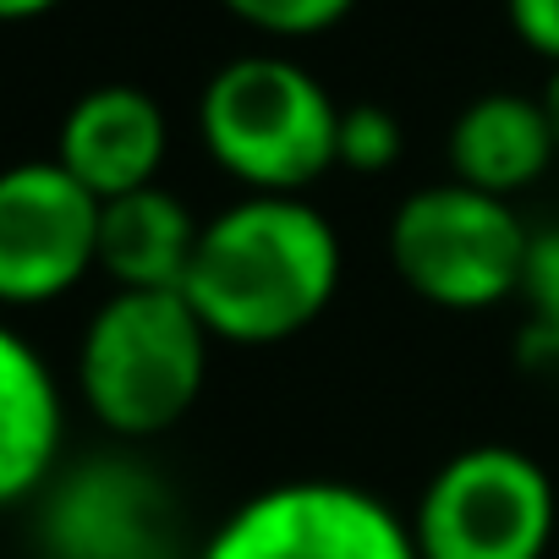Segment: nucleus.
I'll return each instance as SVG.
<instances>
[{"mask_svg":"<svg viewBox=\"0 0 559 559\" xmlns=\"http://www.w3.org/2000/svg\"><path fill=\"white\" fill-rule=\"evenodd\" d=\"M219 7L258 34L313 39V34H330L335 23H346L357 0H219Z\"/></svg>","mask_w":559,"mask_h":559,"instance_id":"obj_14","label":"nucleus"},{"mask_svg":"<svg viewBox=\"0 0 559 559\" xmlns=\"http://www.w3.org/2000/svg\"><path fill=\"white\" fill-rule=\"evenodd\" d=\"M99 269V198L56 159L0 170V308H45Z\"/></svg>","mask_w":559,"mask_h":559,"instance_id":"obj_8","label":"nucleus"},{"mask_svg":"<svg viewBox=\"0 0 559 559\" xmlns=\"http://www.w3.org/2000/svg\"><path fill=\"white\" fill-rule=\"evenodd\" d=\"M45 559H181L176 493L132 455H88L39 493Z\"/></svg>","mask_w":559,"mask_h":559,"instance_id":"obj_7","label":"nucleus"},{"mask_svg":"<svg viewBox=\"0 0 559 559\" xmlns=\"http://www.w3.org/2000/svg\"><path fill=\"white\" fill-rule=\"evenodd\" d=\"M543 110H548V121H554V138H559V67H554L548 88H543Z\"/></svg>","mask_w":559,"mask_h":559,"instance_id":"obj_19","label":"nucleus"},{"mask_svg":"<svg viewBox=\"0 0 559 559\" xmlns=\"http://www.w3.org/2000/svg\"><path fill=\"white\" fill-rule=\"evenodd\" d=\"M67 401L28 335L0 324V510L28 504L61 472Z\"/></svg>","mask_w":559,"mask_h":559,"instance_id":"obj_10","label":"nucleus"},{"mask_svg":"<svg viewBox=\"0 0 559 559\" xmlns=\"http://www.w3.org/2000/svg\"><path fill=\"white\" fill-rule=\"evenodd\" d=\"M559 138L554 121L543 110V99L526 94H477L455 127H450V170L461 187H477L488 198H515L526 187L543 181V170L554 165Z\"/></svg>","mask_w":559,"mask_h":559,"instance_id":"obj_11","label":"nucleus"},{"mask_svg":"<svg viewBox=\"0 0 559 559\" xmlns=\"http://www.w3.org/2000/svg\"><path fill=\"white\" fill-rule=\"evenodd\" d=\"M510 362L532 390L559 401V313H526V324L515 330Z\"/></svg>","mask_w":559,"mask_h":559,"instance_id":"obj_15","label":"nucleus"},{"mask_svg":"<svg viewBox=\"0 0 559 559\" xmlns=\"http://www.w3.org/2000/svg\"><path fill=\"white\" fill-rule=\"evenodd\" d=\"M406 148V132L395 121V110L384 105H346L341 110V138H335V165L357 170V176H379L401 159Z\"/></svg>","mask_w":559,"mask_h":559,"instance_id":"obj_13","label":"nucleus"},{"mask_svg":"<svg viewBox=\"0 0 559 559\" xmlns=\"http://www.w3.org/2000/svg\"><path fill=\"white\" fill-rule=\"evenodd\" d=\"M170 148V127L154 94L132 88V83H105L88 88L56 138V165L83 181L99 203L159 187V165Z\"/></svg>","mask_w":559,"mask_h":559,"instance_id":"obj_9","label":"nucleus"},{"mask_svg":"<svg viewBox=\"0 0 559 559\" xmlns=\"http://www.w3.org/2000/svg\"><path fill=\"white\" fill-rule=\"evenodd\" d=\"M341 236L308 198H263L203 219L181 297L225 346H280L313 330L341 292Z\"/></svg>","mask_w":559,"mask_h":559,"instance_id":"obj_1","label":"nucleus"},{"mask_svg":"<svg viewBox=\"0 0 559 559\" xmlns=\"http://www.w3.org/2000/svg\"><path fill=\"white\" fill-rule=\"evenodd\" d=\"M209 346L181 292H110L78 341V395L99 428L154 439L198 406Z\"/></svg>","mask_w":559,"mask_h":559,"instance_id":"obj_2","label":"nucleus"},{"mask_svg":"<svg viewBox=\"0 0 559 559\" xmlns=\"http://www.w3.org/2000/svg\"><path fill=\"white\" fill-rule=\"evenodd\" d=\"M554 532V477L515 444H472L450 455L412 510L423 559H543Z\"/></svg>","mask_w":559,"mask_h":559,"instance_id":"obj_5","label":"nucleus"},{"mask_svg":"<svg viewBox=\"0 0 559 559\" xmlns=\"http://www.w3.org/2000/svg\"><path fill=\"white\" fill-rule=\"evenodd\" d=\"M198 138L247 192L302 198V187L335 170L341 105L297 61L236 56L203 83Z\"/></svg>","mask_w":559,"mask_h":559,"instance_id":"obj_3","label":"nucleus"},{"mask_svg":"<svg viewBox=\"0 0 559 559\" xmlns=\"http://www.w3.org/2000/svg\"><path fill=\"white\" fill-rule=\"evenodd\" d=\"M198 559H423L412 521L335 477L274 483L236 504Z\"/></svg>","mask_w":559,"mask_h":559,"instance_id":"obj_6","label":"nucleus"},{"mask_svg":"<svg viewBox=\"0 0 559 559\" xmlns=\"http://www.w3.org/2000/svg\"><path fill=\"white\" fill-rule=\"evenodd\" d=\"M532 230L504 198L461 181L417 187L390 219V263L401 286L439 313H488L521 297Z\"/></svg>","mask_w":559,"mask_h":559,"instance_id":"obj_4","label":"nucleus"},{"mask_svg":"<svg viewBox=\"0 0 559 559\" xmlns=\"http://www.w3.org/2000/svg\"><path fill=\"white\" fill-rule=\"evenodd\" d=\"M504 17L526 50L559 67V0H504Z\"/></svg>","mask_w":559,"mask_h":559,"instance_id":"obj_17","label":"nucleus"},{"mask_svg":"<svg viewBox=\"0 0 559 559\" xmlns=\"http://www.w3.org/2000/svg\"><path fill=\"white\" fill-rule=\"evenodd\" d=\"M56 7L61 0H0V23H28V17H45Z\"/></svg>","mask_w":559,"mask_h":559,"instance_id":"obj_18","label":"nucleus"},{"mask_svg":"<svg viewBox=\"0 0 559 559\" xmlns=\"http://www.w3.org/2000/svg\"><path fill=\"white\" fill-rule=\"evenodd\" d=\"M198 236L203 219L165 187L99 203V269L116 292H181Z\"/></svg>","mask_w":559,"mask_h":559,"instance_id":"obj_12","label":"nucleus"},{"mask_svg":"<svg viewBox=\"0 0 559 559\" xmlns=\"http://www.w3.org/2000/svg\"><path fill=\"white\" fill-rule=\"evenodd\" d=\"M521 302H526V313H559V225L532 230V241H526Z\"/></svg>","mask_w":559,"mask_h":559,"instance_id":"obj_16","label":"nucleus"}]
</instances>
